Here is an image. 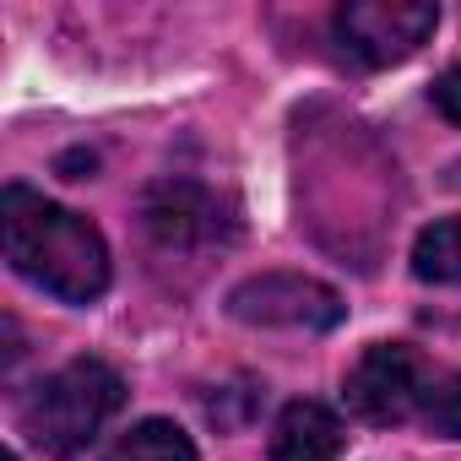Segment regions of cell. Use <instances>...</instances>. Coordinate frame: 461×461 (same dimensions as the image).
I'll return each mask as SVG.
<instances>
[{
    "instance_id": "cell-1",
    "label": "cell",
    "mask_w": 461,
    "mask_h": 461,
    "mask_svg": "<svg viewBox=\"0 0 461 461\" xmlns=\"http://www.w3.org/2000/svg\"><path fill=\"white\" fill-rule=\"evenodd\" d=\"M0 234H6V261L66 304H93L109 288L104 234L71 206H55L28 185H6L0 195Z\"/></svg>"
},
{
    "instance_id": "cell-2",
    "label": "cell",
    "mask_w": 461,
    "mask_h": 461,
    "mask_svg": "<svg viewBox=\"0 0 461 461\" xmlns=\"http://www.w3.org/2000/svg\"><path fill=\"white\" fill-rule=\"evenodd\" d=\"M120 407H125V380L104 358H71L44 385H33V396L23 402V429L50 456L71 461L104 434V423Z\"/></svg>"
},
{
    "instance_id": "cell-3",
    "label": "cell",
    "mask_w": 461,
    "mask_h": 461,
    "mask_svg": "<svg viewBox=\"0 0 461 461\" xmlns=\"http://www.w3.org/2000/svg\"><path fill=\"white\" fill-rule=\"evenodd\" d=\"M439 12L429 0H348L337 12V39L358 66H396L429 33Z\"/></svg>"
},
{
    "instance_id": "cell-4",
    "label": "cell",
    "mask_w": 461,
    "mask_h": 461,
    "mask_svg": "<svg viewBox=\"0 0 461 461\" xmlns=\"http://www.w3.org/2000/svg\"><path fill=\"white\" fill-rule=\"evenodd\" d=\"M228 310L245 326H283V331H331L342 321L337 288L304 272H261L228 294Z\"/></svg>"
},
{
    "instance_id": "cell-5",
    "label": "cell",
    "mask_w": 461,
    "mask_h": 461,
    "mask_svg": "<svg viewBox=\"0 0 461 461\" xmlns=\"http://www.w3.org/2000/svg\"><path fill=\"white\" fill-rule=\"evenodd\" d=\"M348 407L364 423H407L423 402H429V380H423V358L407 342H375L353 369H348Z\"/></svg>"
},
{
    "instance_id": "cell-6",
    "label": "cell",
    "mask_w": 461,
    "mask_h": 461,
    "mask_svg": "<svg viewBox=\"0 0 461 461\" xmlns=\"http://www.w3.org/2000/svg\"><path fill=\"white\" fill-rule=\"evenodd\" d=\"M147 234L163 256H190V250H206L228 234V217L222 206L212 201V190L190 185V179H163L147 190Z\"/></svg>"
},
{
    "instance_id": "cell-7",
    "label": "cell",
    "mask_w": 461,
    "mask_h": 461,
    "mask_svg": "<svg viewBox=\"0 0 461 461\" xmlns=\"http://www.w3.org/2000/svg\"><path fill=\"white\" fill-rule=\"evenodd\" d=\"M342 445L348 429L326 402H288L272 429V461H337Z\"/></svg>"
},
{
    "instance_id": "cell-8",
    "label": "cell",
    "mask_w": 461,
    "mask_h": 461,
    "mask_svg": "<svg viewBox=\"0 0 461 461\" xmlns=\"http://www.w3.org/2000/svg\"><path fill=\"white\" fill-rule=\"evenodd\" d=\"M104 461H195V445L185 439V429L163 423V418H147L136 429H125Z\"/></svg>"
},
{
    "instance_id": "cell-9",
    "label": "cell",
    "mask_w": 461,
    "mask_h": 461,
    "mask_svg": "<svg viewBox=\"0 0 461 461\" xmlns=\"http://www.w3.org/2000/svg\"><path fill=\"white\" fill-rule=\"evenodd\" d=\"M412 272L423 283H461V217L429 222L412 245Z\"/></svg>"
},
{
    "instance_id": "cell-10",
    "label": "cell",
    "mask_w": 461,
    "mask_h": 461,
    "mask_svg": "<svg viewBox=\"0 0 461 461\" xmlns=\"http://www.w3.org/2000/svg\"><path fill=\"white\" fill-rule=\"evenodd\" d=\"M423 418H429V429H434V434H450V439H461V375H450V380L429 385Z\"/></svg>"
},
{
    "instance_id": "cell-11",
    "label": "cell",
    "mask_w": 461,
    "mask_h": 461,
    "mask_svg": "<svg viewBox=\"0 0 461 461\" xmlns=\"http://www.w3.org/2000/svg\"><path fill=\"white\" fill-rule=\"evenodd\" d=\"M434 104H439V114H445V120H456V125H461V66L439 77V87H434Z\"/></svg>"
},
{
    "instance_id": "cell-12",
    "label": "cell",
    "mask_w": 461,
    "mask_h": 461,
    "mask_svg": "<svg viewBox=\"0 0 461 461\" xmlns=\"http://www.w3.org/2000/svg\"><path fill=\"white\" fill-rule=\"evenodd\" d=\"M0 461H23V456H12V450H6V456H0Z\"/></svg>"
}]
</instances>
